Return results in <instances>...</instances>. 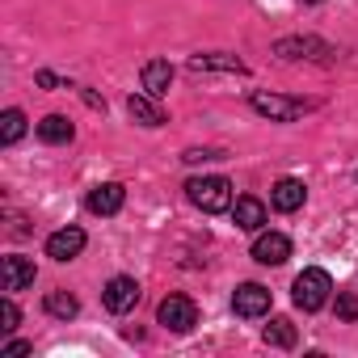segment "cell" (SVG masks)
Instances as JSON below:
<instances>
[{
  "instance_id": "1",
  "label": "cell",
  "mask_w": 358,
  "mask_h": 358,
  "mask_svg": "<svg viewBox=\"0 0 358 358\" xmlns=\"http://www.w3.org/2000/svg\"><path fill=\"white\" fill-rule=\"evenodd\" d=\"M186 199L199 211H207V215L232 211V182H228V177H190V182H186Z\"/></svg>"
},
{
  "instance_id": "25",
  "label": "cell",
  "mask_w": 358,
  "mask_h": 358,
  "mask_svg": "<svg viewBox=\"0 0 358 358\" xmlns=\"http://www.w3.org/2000/svg\"><path fill=\"white\" fill-rule=\"evenodd\" d=\"M0 354H5V358H22V354H30V345H26V341H9Z\"/></svg>"
},
{
  "instance_id": "10",
  "label": "cell",
  "mask_w": 358,
  "mask_h": 358,
  "mask_svg": "<svg viewBox=\"0 0 358 358\" xmlns=\"http://www.w3.org/2000/svg\"><path fill=\"white\" fill-rule=\"evenodd\" d=\"M89 211L93 215H118L122 211V203H127V190L118 186V182H101V186H93L89 190Z\"/></svg>"
},
{
  "instance_id": "2",
  "label": "cell",
  "mask_w": 358,
  "mask_h": 358,
  "mask_svg": "<svg viewBox=\"0 0 358 358\" xmlns=\"http://www.w3.org/2000/svg\"><path fill=\"white\" fill-rule=\"evenodd\" d=\"M249 106L262 114V118H270V122H295V118H303L316 101H303V97H282V93H253L249 97Z\"/></svg>"
},
{
  "instance_id": "24",
  "label": "cell",
  "mask_w": 358,
  "mask_h": 358,
  "mask_svg": "<svg viewBox=\"0 0 358 358\" xmlns=\"http://www.w3.org/2000/svg\"><path fill=\"white\" fill-rule=\"evenodd\" d=\"M38 85L43 89H68V80H59L55 72H38Z\"/></svg>"
},
{
  "instance_id": "15",
  "label": "cell",
  "mask_w": 358,
  "mask_h": 358,
  "mask_svg": "<svg viewBox=\"0 0 358 358\" xmlns=\"http://www.w3.org/2000/svg\"><path fill=\"white\" fill-rule=\"evenodd\" d=\"M127 114H131L139 127H160V122H164V110H160L156 97H148V93H131V97H127Z\"/></svg>"
},
{
  "instance_id": "6",
  "label": "cell",
  "mask_w": 358,
  "mask_h": 358,
  "mask_svg": "<svg viewBox=\"0 0 358 358\" xmlns=\"http://www.w3.org/2000/svg\"><path fill=\"white\" fill-rule=\"evenodd\" d=\"M34 262L30 257H5V262H0V291H5V295H13V291H26L30 282H34Z\"/></svg>"
},
{
  "instance_id": "22",
  "label": "cell",
  "mask_w": 358,
  "mask_h": 358,
  "mask_svg": "<svg viewBox=\"0 0 358 358\" xmlns=\"http://www.w3.org/2000/svg\"><path fill=\"white\" fill-rule=\"evenodd\" d=\"M337 320H358V295H337Z\"/></svg>"
},
{
  "instance_id": "7",
  "label": "cell",
  "mask_w": 358,
  "mask_h": 358,
  "mask_svg": "<svg viewBox=\"0 0 358 358\" xmlns=\"http://www.w3.org/2000/svg\"><path fill=\"white\" fill-rule=\"evenodd\" d=\"M101 299H106V308H110L114 316H122V312H131V308L139 303V282H135V278H127V274H118V278H110V282H106Z\"/></svg>"
},
{
  "instance_id": "26",
  "label": "cell",
  "mask_w": 358,
  "mask_h": 358,
  "mask_svg": "<svg viewBox=\"0 0 358 358\" xmlns=\"http://www.w3.org/2000/svg\"><path fill=\"white\" fill-rule=\"evenodd\" d=\"M85 101H89V106H93V110H106V101H101V97H97V93H93V89H85Z\"/></svg>"
},
{
  "instance_id": "18",
  "label": "cell",
  "mask_w": 358,
  "mask_h": 358,
  "mask_svg": "<svg viewBox=\"0 0 358 358\" xmlns=\"http://www.w3.org/2000/svg\"><path fill=\"white\" fill-rule=\"evenodd\" d=\"M262 341L274 345V350H291V345H295V324H291L287 316H274V320L262 329Z\"/></svg>"
},
{
  "instance_id": "27",
  "label": "cell",
  "mask_w": 358,
  "mask_h": 358,
  "mask_svg": "<svg viewBox=\"0 0 358 358\" xmlns=\"http://www.w3.org/2000/svg\"><path fill=\"white\" fill-rule=\"evenodd\" d=\"M299 5H320V0H299Z\"/></svg>"
},
{
  "instance_id": "14",
  "label": "cell",
  "mask_w": 358,
  "mask_h": 358,
  "mask_svg": "<svg viewBox=\"0 0 358 358\" xmlns=\"http://www.w3.org/2000/svg\"><path fill=\"white\" fill-rule=\"evenodd\" d=\"M303 199H308V190H303V182H295V177H282V182L270 190V203H274V211H282V215L299 211Z\"/></svg>"
},
{
  "instance_id": "3",
  "label": "cell",
  "mask_w": 358,
  "mask_h": 358,
  "mask_svg": "<svg viewBox=\"0 0 358 358\" xmlns=\"http://www.w3.org/2000/svg\"><path fill=\"white\" fill-rule=\"evenodd\" d=\"M329 291H333V278L312 266V270H303V274L295 278L291 299H295V308H303V312H320V308L329 303Z\"/></svg>"
},
{
  "instance_id": "4",
  "label": "cell",
  "mask_w": 358,
  "mask_h": 358,
  "mask_svg": "<svg viewBox=\"0 0 358 358\" xmlns=\"http://www.w3.org/2000/svg\"><path fill=\"white\" fill-rule=\"evenodd\" d=\"M274 55L287 59V64H333L337 59V51L320 38H278Z\"/></svg>"
},
{
  "instance_id": "13",
  "label": "cell",
  "mask_w": 358,
  "mask_h": 358,
  "mask_svg": "<svg viewBox=\"0 0 358 358\" xmlns=\"http://www.w3.org/2000/svg\"><path fill=\"white\" fill-rule=\"evenodd\" d=\"M139 80H143V93L160 101V97L169 93V85H173V64H169V59H148L143 72H139Z\"/></svg>"
},
{
  "instance_id": "11",
  "label": "cell",
  "mask_w": 358,
  "mask_h": 358,
  "mask_svg": "<svg viewBox=\"0 0 358 358\" xmlns=\"http://www.w3.org/2000/svg\"><path fill=\"white\" fill-rule=\"evenodd\" d=\"M291 257V241L282 236V232H262L257 241H253V262H262V266H282Z\"/></svg>"
},
{
  "instance_id": "16",
  "label": "cell",
  "mask_w": 358,
  "mask_h": 358,
  "mask_svg": "<svg viewBox=\"0 0 358 358\" xmlns=\"http://www.w3.org/2000/svg\"><path fill=\"white\" fill-rule=\"evenodd\" d=\"M232 220H236V228H245V232H257L262 224H266V203H257V199H236L232 203Z\"/></svg>"
},
{
  "instance_id": "5",
  "label": "cell",
  "mask_w": 358,
  "mask_h": 358,
  "mask_svg": "<svg viewBox=\"0 0 358 358\" xmlns=\"http://www.w3.org/2000/svg\"><path fill=\"white\" fill-rule=\"evenodd\" d=\"M156 320H160L164 329H173V333H190V329L199 324V308H194L190 295H169V299H160Z\"/></svg>"
},
{
  "instance_id": "20",
  "label": "cell",
  "mask_w": 358,
  "mask_h": 358,
  "mask_svg": "<svg viewBox=\"0 0 358 358\" xmlns=\"http://www.w3.org/2000/svg\"><path fill=\"white\" fill-rule=\"evenodd\" d=\"M26 135V114L22 110H5L0 114V143H17Z\"/></svg>"
},
{
  "instance_id": "19",
  "label": "cell",
  "mask_w": 358,
  "mask_h": 358,
  "mask_svg": "<svg viewBox=\"0 0 358 358\" xmlns=\"http://www.w3.org/2000/svg\"><path fill=\"white\" fill-rule=\"evenodd\" d=\"M43 308H47V316H55V320H72V316L80 312L76 295H68V291H51V295L43 299Z\"/></svg>"
},
{
  "instance_id": "21",
  "label": "cell",
  "mask_w": 358,
  "mask_h": 358,
  "mask_svg": "<svg viewBox=\"0 0 358 358\" xmlns=\"http://www.w3.org/2000/svg\"><path fill=\"white\" fill-rule=\"evenodd\" d=\"M17 320H22V312H17L13 295H5V303H0V333H13V329H17Z\"/></svg>"
},
{
  "instance_id": "17",
  "label": "cell",
  "mask_w": 358,
  "mask_h": 358,
  "mask_svg": "<svg viewBox=\"0 0 358 358\" xmlns=\"http://www.w3.org/2000/svg\"><path fill=\"white\" fill-rule=\"evenodd\" d=\"M72 135H76V127H72L64 114H47V118L38 122V139H43V143H72Z\"/></svg>"
},
{
  "instance_id": "12",
  "label": "cell",
  "mask_w": 358,
  "mask_h": 358,
  "mask_svg": "<svg viewBox=\"0 0 358 358\" xmlns=\"http://www.w3.org/2000/svg\"><path fill=\"white\" fill-rule=\"evenodd\" d=\"M190 72L203 76V72H232V76H245V59L236 55H224V51H207V55H190Z\"/></svg>"
},
{
  "instance_id": "9",
  "label": "cell",
  "mask_w": 358,
  "mask_h": 358,
  "mask_svg": "<svg viewBox=\"0 0 358 358\" xmlns=\"http://www.w3.org/2000/svg\"><path fill=\"white\" fill-rule=\"evenodd\" d=\"M85 245H89V236H85L80 228H59V232L47 236V257H55V262H72V257L85 253Z\"/></svg>"
},
{
  "instance_id": "23",
  "label": "cell",
  "mask_w": 358,
  "mask_h": 358,
  "mask_svg": "<svg viewBox=\"0 0 358 358\" xmlns=\"http://www.w3.org/2000/svg\"><path fill=\"white\" fill-rule=\"evenodd\" d=\"M182 160H186V164H203V160H224V152H220V148H190Z\"/></svg>"
},
{
  "instance_id": "8",
  "label": "cell",
  "mask_w": 358,
  "mask_h": 358,
  "mask_svg": "<svg viewBox=\"0 0 358 358\" xmlns=\"http://www.w3.org/2000/svg\"><path fill=\"white\" fill-rule=\"evenodd\" d=\"M232 312L236 316H266L270 312V291L262 287V282H241L236 287V295H232Z\"/></svg>"
}]
</instances>
